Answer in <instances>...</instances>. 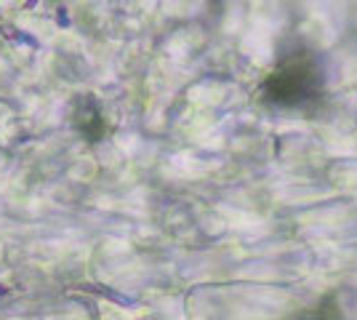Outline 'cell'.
Listing matches in <instances>:
<instances>
[{
  "mask_svg": "<svg viewBox=\"0 0 357 320\" xmlns=\"http://www.w3.org/2000/svg\"><path fill=\"white\" fill-rule=\"evenodd\" d=\"M320 73L307 56H294L283 61L267 80V99L275 105L296 107L304 102H312L320 93Z\"/></svg>",
  "mask_w": 357,
  "mask_h": 320,
  "instance_id": "6da1fadb",
  "label": "cell"
},
{
  "mask_svg": "<svg viewBox=\"0 0 357 320\" xmlns=\"http://www.w3.org/2000/svg\"><path fill=\"white\" fill-rule=\"evenodd\" d=\"M296 320H344L342 310H339V302L336 296H326L323 302H317L314 307H310L304 315H298Z\"/></svg>",
  "mask_w": 357,
  "mask_h": 320,
  "instance_id": "7a4b0ae2",
  "label": "cell"
}]
</instances>
